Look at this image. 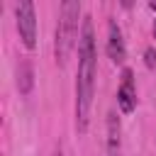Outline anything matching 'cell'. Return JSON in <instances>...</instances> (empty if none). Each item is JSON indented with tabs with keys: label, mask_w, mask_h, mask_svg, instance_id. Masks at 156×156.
Returning <instances> with one entry per match:
<instances>
[{
	"label": "cell",
	"mask_w": 156,
	"mask_h": 156,
	"mask_svg": "<svg viewBox=\"0 0 156 156\" xmlns=\"http://www.w3.org/2000/svg\"><path fill=\"white\" fill-rule=\"evenodd\" d=\"M107 156H119V119L115 112L107 115Z\"/></svg>",
	"instance_id": "6"
},
{
	"label": "cell",
	"mask_w": 156,
	"mask_h": 156,
	"mask_svg": "<svg viewBox=\"0 0 156 156\" xmlns=\"http://www.w3.org/2000/svg\"><path fill=\"white\" fill-rule=\"evenodd\" d=\"M149 7H151V10H156V0H154V2H149Z\"/></svg>",
	"instance_id": "9"
},
{
	"label": "cell",
	"mask_w": 156,
	"mask_h": 156,
	"mask_svg": "<svg viewBox=\"0 0 156 156\" xmlns=\"http://www.w3.org/2000/svg\"><path fill=\"white\" fill-rule=\"evenodd\" d=\"M154 37H156V22H154Z\"/></svg>",
	"instance_id": "10"
},
{
	"label": "cell",
	"mask_w": 156,
	"mask_h": 156,
	"mask_svg": "<svg viewBox=\"0 0 156 156\" xmlns=\"http://www.w3.org/2000/svg\"><path fill=\"white\" fill-rule=\"evenodd\" d=\"M95 88V37L90 17L83 20V34L78 39V83H76V112H78V132L88 127V110L93 102Z\"/></svg>",
	"instance_id": "1"
},
{
	"label": "cell",
	"mask_w": 156,
	"mask_h": 156,
	"mask_svg": "<svg viewBox=\"0 0 156 156\" xmlns=\"http://www.w3.org/2000/svg\"><path fill=\"white\" fill-rule=\"evenodd\" d=\"M144 63H146V68H156V51L154 49L144 51Z\"/></svg>",
	"instance_id": "8"
},
{
	"label": "cell",
	"mask_w": 156,
	"mask_h": 156,
	"mask_svg": "<svg viewBox=\"0 0 156 156\" xmlns=\"http://www.w3.org/2000/svg\"><path fill=\"white\" fill-rule=\"evenodd\" d=\"M32 85H34L32 63H29V61H22V66H20V73H17V88H20V93H22V95H27V93L32 90Z\"/></svg>",
	"instance_id": "7"
},
{
	"label": "cell",
	"mask_w": 156,
	"mask_h": 156,
	"mask_svg": "<svg viewBox=\"0 0 156 156\" xmlns=\"http://www.w3.org/2000/svg\"><path fill=\"white\" fill-rule=\"evenodd\" d=\"M78 15H80V2L76 0H66L61 5V20H58V29H56V61L66 63L76 39H78Z\"/></svg>",
	"instance_id": "2"
},
{
	"label": "cell",
	"mask_w": 156,
	"mask_h": 156,
	"mask_svg": "<svg viewBox=\"0 0 156 156\" xmlns=\"http://www.w3.org/2000/svg\"><path fill=\"white\" fill-rule=\"evenodd\" d=\"M117 102L122 107V112H132L136 105V93H134V80H132V71L122 73V85L117 90Z\"/></svg>",
	"instance_id": "4"
},
{
	"label": "cell",
	"mask_w": 156,
	"mask_h": 156,
	"mask_svg": "<svg viewBox=\"0 0 156 156\" xmlns=\"http://www.w3.org/2000/svg\"><path fill=\"white\" fill-rule=\"evenodd\" d=\"M17 29H20L24 46L34 49L37 46V15H34V5L29 0H22L17 5Z\"/></svg>",
	"instance_id": "3"
},
{
	"label": "cell",
	"mask_w": 156,
	"mask_h": 156,
	"mask_svg": "<svg viewBox=\"0 0 156 156\" xmlns=\"http://www.w3.org/2000/svg\"><path fill=\"white\" fill-rule=\"evenodd\" d=\"M107 54L115 63L124 61V41H122V32L115 22H110V37H107Z\"/></svg>",
	"instance_id": "5"
}]
</instances>
